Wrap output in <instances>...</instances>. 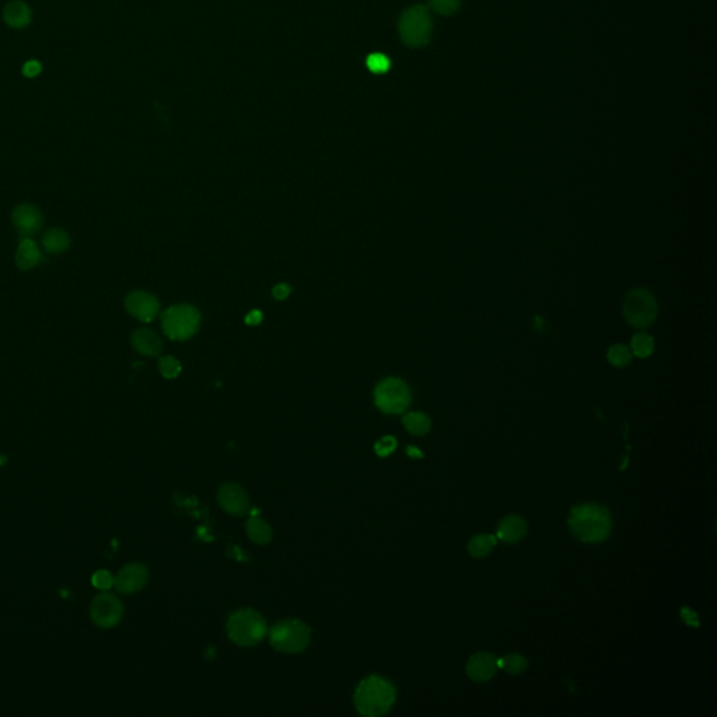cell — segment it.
<instances>
[{
  "label": "cell",
  "mask_w": 717,
  "mask_h": 717,
  "mask_svg": "<svg viewBox=\"0 0 717 717\" xmlns=\"http://www.w3.org/2000/svg\"><path fill=\"white\" fill-rule=\"evenodd\" d=\"M262 320H264V315L260 310H253L246 315V324L250 327H255V326L261 324Z\"/></svg>",
  "instance_id": "33"
},
{
  "label": "cell",
  "mask_w": 717,
  "mask_h": 717,
  "mask_svg": "<svg viewBox=\"0 0 717 717\" xmlns=\"http://www.w3.org/2000/svg\"><path fill=\"white\" fill-rule=\"evenodd\" d=\"M432 17L425 6H414L408 9L400 20V34L403 41L410 47H423L432 35Z\"/></svg>",
  "instance_id": "8"
},
{
  "label": "cell",
  "mask_w": 717,
  "mask_h": 717,
  "mask_svg": "<svg viewBox=\"0 0 717 717\" xmlns=\"http://www.w3.org/2000/svg\"><path fill=\"white\" fill-rule=\"evenodd\" d=\"M268 632L265 619L254 609H240L230 615L227 622V634L230 641L238 646H255Z\"/></svg>",
  "instance_id": "3"
},
{
  "label": "cell",
  "mask_w": 717,
  "mask_h": 717,
  "mask_svg": "<svg viewBox=\"0 0 717 717\" xmlns=\"http://www.w3.org/2000/svg\"><path fill=\"white\" fill-rule=\"evenodd\" d=\"M496 542H498L496 535H491V534L475 535L468 542V553L471 556L476 557V559H482V557H487L494 550Z\"/></svg>",
  "instance_id": "20"
},
{
  "label": "cell",
  "mask_w": 717,
  "mask_h": 717,
  "mask_svg": "<svg viewBox=\"0 0 717 717\" xmlns=\"http://www.w3.org/2000/svg\"><path fill=\"white\" fill-rule=\"evenodd\" d=\"M12 223L22 238H31L42 228L44 216L35 205L20 203L13 209Z\"/></svg>",
  "instance_id": "9"
},
{
  "label": "cell",
  "mask_w": 717,
  "mask_h": 717,
  "mask_svg": "<svg viewBox=\"0 0 717 717\" xmlns=\"http://www.w3.org/2000/svg\"><path fill=\"white\" fill-rule=\"evenodd\" d=\"M528 667V660L520 655H507L503 659H499V668L505 670L509 674H521Z\"/></svg>",
  "instance_id": "24"
},
{
  "label": "cell",
  "mask_w": 717,
  "mask_h": 717,
  "mask_svg": "<svg viewBox=\"0 0 717 717\" xmlns=\"http://www.w3.org/2000/svg\"><path fill=\"white\" fill-rule=\"evenodd\" d=\"M41 70H42L41 63H40L38 60H34V59H31V60L26 62V63H24V66H23V74H24L26 77H28V78L37 77V76L41 73Z\"/></svg>",
  "instance_id": "30"
},
{
  "label": "cell",
  "mask_w": 717,
  "mask_h": 717,
  "mask_svg": "<svg viewBox=\"0 0 717 717\" xmlns=\"http://www.w3.org/2000/svg\"><path fill=\"white\" fill-rule=\"evenodd\" d=\"M412 395L408 385L400 378H385L374 391L377 408L387 415L404 414L411 405Z\"/></svg>",
  "instance_id": "5"
},
{
  "label": "cell",
  "mask_w": 717,
  "mask_h": 717,
  "mask_svg": "<svg viewBox=\"0 0 717 717\" xmlns=\"http://www.w3.org/2000/svg\"><path fill=\"white\" fill-rule=\"evenodd\" d=\"M3 17L10 27L23 28L27 27L31 22V10L22 0H15V2H10L5 8Z\"/></svg>",
  "instance_id": "19"
},
{
  "label": "cell",
  "mask_w": 717,
  "mask_h": 717,
  "mask_svg": "<svg viewBox=\"0 0 717 717\" xmlns=\"http://www.w3.org/2000/svg\"><path fill=\"white\" fill-rule=\"evenodd\" d=\"M405 429L415 436H425L432 428L430 419L422 412H410L403 419Z\"/></svg>",
  "instance_id": "22"
},
{
  "label": "cell",
  "mask_w": 717,
  "mask_h": 717,
  "mask_svg": "<svg viewBox=\"0 0 717 717\" xmlns=\"http://www.w3.org/2000/svg\"><path fill=\"white\" fill-rule=\"evenodd\" d=\"M246 530L248 538L258 545H265L272 539V530L269 524L258 516H254L247 521Z\"/></svg>",
  "instance_id": "21"
},
{
  "label": "cell",
  "mask_w": 717,
  "mask_h": 717,
  "mask_svg": "<svg viewBox=\"0 0 717 717\" xmlns=\"http://www.w3.org/2000/svg\"><path fill=\"white\" fill-rule=\"evenodd\" d=\"M655 351V341L648 334H637L632 339V355L641 359L649 357Z\"/></svg>",
  "instance_id": "23"
},
{
  "label": "cell",
  "mask_w": 717,
  "mask_h": 717,
  "mask_svg": "<svg viewBox=\"0 0 717 717\" xmlns=\"http://www.w3.org/2000/svg\"><path fill=\"white\" fill-rule=\"evenodd\" d=\"M407 453H408L412 458H422V457H423V454H422L416 447H412V446H410V447L407 448Z\"/></svg>",
  "instance_id": "35"
},
{
  "label": "cell",
  "mask_w": 717,
  "mask_h": 717,
  "mask_svg": "<svg viewBox=\"0 0 717 717\" xmlns=\"http://www.w3.org/2000/svg\"><path fill=\"white\" fill-rule=\"evenodd\" d=\"M147 577L149 573L143 565H129L121 571L115 580V584L121 593L132 594L144 587V584L147 583Z\"/></svg>",
  "instance_id": "14"
},
{
  "label": "cell",
  "mask_w": 717,
  "mask_h": 717,
  "mask_svg": "<svg viewBox=\"0 0 717 717\" xmlns=\"http://www.w3.org/2000/svg\"><path fill=\"white\" fill-rule=\"evenodd\" d=\"M125 308L139 321L151 323L158 312V308H160V304L153 294L143 290H135L128 294Z\"/></svg>",
  "instance_id": "11"
},
{
  "label": "cell",
  "mask_w": 717,
  "mask_h": 717,
  "mask_svg": "<svg viewBox=\"0 0 717 717\" xmlns=\"http://www.w3.org/2000/svg\"><path fill=\"white\" fill-rule=\"evenodd\" d=\"M498 670L499 659L491 653H476L466 663V675L476 682L489 681Z\"/></svg>",
  "instance_id": "12"
},
{
  "label": "cell",
  "mask_w": 717,
  "mask_h": 717,
  "mask_svg": "<svg viewBox=\"0 0 717 717\" xmlns=\"http://www.w3.org/2000/svg\"><path fill=\"white\" fill-rule=\"evenodd\" d=\"M310 627L298 619H285L269 629V642L273 649L280 653H303L310 645Z\"/></svg>",
  "instance_id": "4"
},
{
  "label": "cell",
  "mask_w": 717,
  "mask_h": 717,
  "mask_svg": "<svg viewBox=\"0 0 717 717\" xmlns=\"http://www.w3.org/2000/svg\"><path fill=\"white\" fill-rule=\"evenodd\" d=\"M158 369H160V373L165 378H176L180 376L183 367H181V363L174 359L173 356H166L160 360V364H158Z\"/></svg>",
  "instance_id": "27"
},
{
  "label": "cell",
  "mask_w": 717,
  "mask_h": 717,
  "mask_svg": "<svg viewBox=\"0 0 717 717\" xmlns=\"http://www.w3.org/2000/svg\"><path fill=\"white\" fill-rule=\"evenodd\" d=\"M527 523L520 516H507L503 518L498 527L496 538L507 542V543H516L521 541L527 534Z\"/></svg>",
  "instance_id": "15"
},
{
  "label": "cell",
  "mask_w": 717,
  "mask_h": 717,
  "mask_svg": "<svg viewBox=\"0 0 717 717\" xmlns=\"http://www.w3.org/2000/svg\"><path fill=\"white\" fill-rule=\"evenodd\" d=\"M569 527L573 535L586 543L602 542L612 530V518L601 505L586 503L572 509L569 516Z\"/></svg>",
  "instance_id": "1"
},
{
  "label": "cell",
  "mask_w": 717,
  "mask_h": 717,
  "mask_svg": "<svg viewBox=\"0 0 717 717\" xmlns=\"http://www.w3.org/2000/svg\"><path fill=\"white\" fill-rule=\"evenodd\" d=\"M366 66L369 67L370 71H373L376 74H384L389 70L391 60L387 58V55L376 52V53H370L367 56Z\"/></svg>",
  "instance_id": "26"
},
{
  "label": "cell",
  "mask_w": 717,
  "mask_h": 717,
  "mask_svg": "<svg viewBox=\"0 0 717 717\" xmlns=\"http://www.w3.org/2000/svg\"><path fill=\"white\" fill-rule=\"evenodd\" d=\"M132 346L144 356H158L163 349L162 339L150 330H137L132 334Z\"/></svg>",
  "instance_id": "16"
},
{
  "label": "cell",
  "mask_w": 717,
  "mask_h": 717,
  "mask_svg": "<svg viewBox=\"0 0 717 717\" xmlns=\"http://www.w3.org/2000/svg\"><path fill=\"white\" fill-rule=\"evenodd\" d=\"M94 582H96V586H97V587H100V589H108V587H111V586H112V583H114L112 577H111V576H110V573H107V572H100V573H97V576L94 577Z\"/></svg>",
  "instance_id": "32"
},
{
  "label": "cell",
  "mask_w": 717,
  "mask_h": 717,
  "mask_svg": "<svg viewBox=\"0 0 717 717\" xmlns=\"http://www.w3.org/2000/svg\"><path fill=\"white\" fill-rule=\"evenodd\" d=\"M70 244H71L70 234L60 227L49 228L42 235V247L48 254H53V255L63 254L65 251H67L70 248Z\"/></svg>",
  "instance_id": "18"
},
{
  "label": "cell",
  "mask_w": 717,
  "mask_h": 717,
  "mask_svg": "<svg viewBox=\"0 0 717 717\" xmlns=\"http://www.w3.org/2000/svg\"><path fill=\"white\" fill-rule=\"evenodd\" d=\"M626 321L634 328H646L657 317V303L653 294L643 289L632 290L623 304Z\"/></svg>",
  "instance_id": "7"
},
{
  "label": "cell",
  "mask_w": 717,
  "mask_h": 717,
  "mask_svg": "<svg viewBox=\"0 0 717 717\" xmlns=\"http://www.w3.org/2000/svg\"><path fill=\"white\" fill-rule=\"evenodd\" d=\"M41 250L31 238H22L16 250V265L22 271H30L35 268L41 261Z\"/></svg>",
  "instance_id": "17"
},
{
  "label": "cell",
  "mask_w": 717,
  "mask_h": 717,
  "mask_svg": "<svg viewBox=\"0 0 717 717\" xmlns=\"http://www.w3.org/2000/svg\"><path fill=\"white\" fill-rule=\"evenodd\" d=\"M396 448V440L392 437V436H385L382 437L381 440H378L374 446V450L376 453L380 455V457H387L391 453H394V450Z\"/></svg>",
  "instance_id": "29"
},
{
  "label": "cell",
  "mask_w": 717,
  "mask_h": 717,
  "mask_svg": "<svg viewBox=\"0 0 717 717\" xmlns=\"http://www.w3.org/2000/svg\"><path fill=\"white\" fill-rule=\"evenodd\" d=\"M290 293H292V287L286 283H280V285L275 286V289L272 292V294L276 300H286L290 296Z\"/></svg>",
  "instance_id": "31"
},
{
  "label": "cell",
  "mask_w": 717,
  "mask_h": 717,
  "mask_svg": "<svg viewBox=\"0 0 717 717\" xmlns=\"http://www.w3.org/2000/svg\"><path fill=\"white\" fill-rule=\"evenodd\" d=\"M681 615H682V619H684L688 625H691V626H699L698 615H696L693 611H691L689 608H682V609H681Z\"/></svg>",
  "instance_id": "34"
},
{
  "label": "cell",
  "mask_w": 717,
  "mask_h": 717,
  "mask_svg": "<svg viewBox=\"0 0 717 717\" xmlns=\"http://www.w3.org/2000/svg\"><path fill=\"white\" fill-rule=\"evenodd\" d=\"M395 698V688L388 680L380 675H370L356 688L355 706L363 716L378 717L391 710Z\"/></svg>",
  "instance_id": "2"
},
{
  "label": "cell",
  "mask_w": 717,
  "mask_h": 717,
  "mask_svg": "<svg viewBox=\"0 0 717 717\" xmlns=\"http://www.w3.org/2000/svg\"><path fill=\"white\" fill-rule=\"evenodd\" d=\"M201 315L191 305H176L166 310L162 315L165 334L173 341L189 339L199 328Z\"/></svg>",
  "instance_id": "6"
},
{
  "label": "cell",
  "mask_w": 717,
  "mask_h": 717,
  "mask_svg": "<svg viewBox=\"0 0 717 717\" xmlns=\"http://www.w3.org/2000/svg\"><path fill=\"white\" fill-rule=\"evenodd\" d=\"M608 362L615 366V367H625L630 363L632 360V352L627 346L625 345H614L609 351H608Z\"/></svg>",
  "instance_id": "25"
},
{
  "label": "cell",
  "mask_w": 717,
  "mask_h": 717,
  "mask_svg": "<svg viewBox=\"0 0 717 717\" xmlns=\"http://www.w3.org/2000/svg\"><path fill=\"white\" fill-rule=\"evenodd\" d=\"M220 507L231 516H244L250 512V498L246 489L237 484H224L217 492Z\"/></svg>",
  "instance_id": "10"
},
{
  "label": "cell",
  "mask_w": 717,
  "mask_h": 717,
  "mask_svg": "<svg viewBox=\"0 0 717 717\" xmlns=\"http://www.w3.org/2000/svg\"><path fill=\"white\" fill-rule=\"evenodd\" d=\"M429 5L436 13L448 16L459 8V0H429Z\"/></svg>",
  "instance_id": "28"
},
{
  "label": "cell",
  "mask_w": 717,
  "mask_h": 717,
  "mask_svg": "<svg viewBox=\"0 0 717 717\" xmlns=\"http://www.w3.org/2000/svg\"><path fill=\"white\" fill-rule=\"evenodd\" d=\"M93 615L99 625L104 627L114 626L122 615V607L121 602L108 594L100 596L93 607Z\"/></svg>",
  "instance_id": "13"
}]
</instances>
